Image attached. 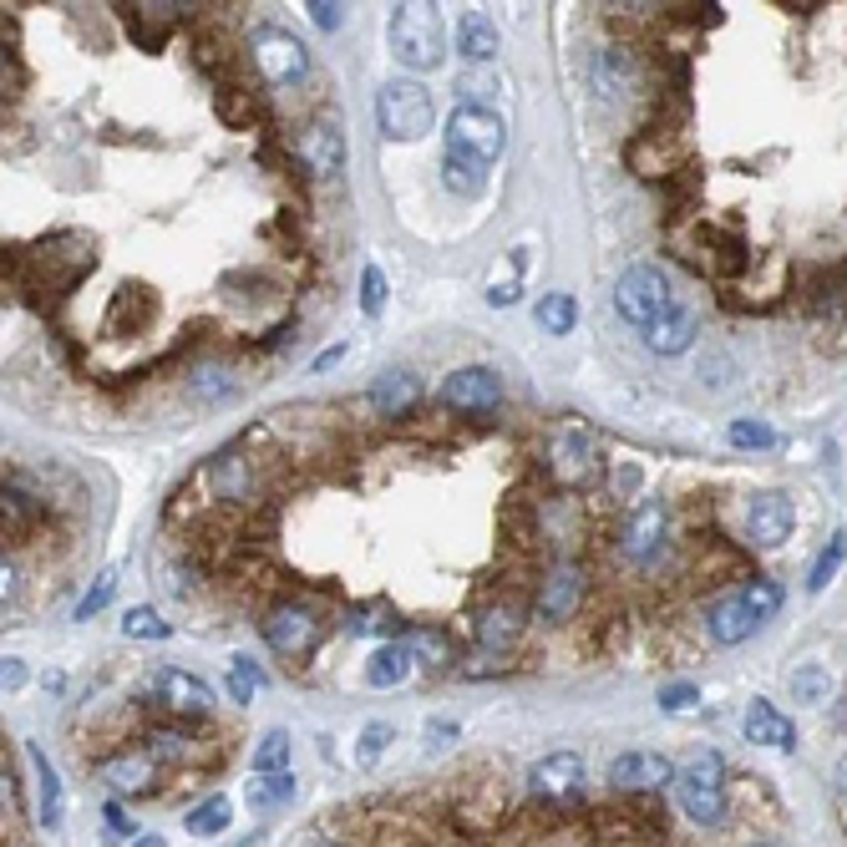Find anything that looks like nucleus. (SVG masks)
<instances>
[{
	"mask_svg": "<svg viewBox=\"0 0 847 847\" xmlns=\"http://www.w3.org/2000/svg\"><path fill=\"white\" fill-rule=\"evenodd\" d=\"M386 41H391V52H397V62L411 77L416 71H437L447 62V21H442V5H432V0L397 5Z\"/></svg>",
	"mask_w": 847,
	"mask_h": 847,
	"instance_id": "f257e3e1",
	"label": "nucleus"
},
{
	"mask_svg": "<svg viewBox=\"0 0 847 847\" xmlns=\"http://www.w3.org/2000/svg\"><path fill=\"white\" fill-rule=\"evenodd\" d=\"M437 122V102L416 77H391L376 92V127L391 143H422Z\"/></svg>",
	"mask_w": 847,
	"mask_h": 847,
	"instance_id": "f03ea898",
	"label": "nucleus"
},
{
	"mask_svg": "<svg viewBox=\"0 0 847 847\" xmlns=\"http://www.w3.org/2000/svg\"><path fill=\"white\" fill-rule=\"evenodd\" d=\"M676 796H680V812H686L690 822L721 827L726 812H731V802H726V761H721L715 751H695L676 777Z\"/></svg>",
	"mask_w": 847,
	"mask_h": 847,
	"instance_id": "7ed1b4c3",
	"label": "nucleus"
},
{
	"mask_svg": "<svg viewBox=\"0 0 847 847\" xmlns=\"http://www.w3.org/2000/svg\"><path fill=\"white\" fill-rule=\"evenodd\" d=\"M249 56H254L259 81H265V87H275V92H290V87H300V81L310 77V52L290 36V31H279V26H259V31H254V36H249Z\"/></svg>",
	"mask_w": 847,
	"mask_h": 847,
	"instance_id": "20e7f679",
	"label": "nucleus"
},
{
	"mask_svg": "<svg viewBox=\"0 0 847 847\" xmlns=\"http://www.w3.org/2000/svg\"><path fill=\"white\" fill-rule=\"evenodd\" d=\"M614 310H620V320L639 325V331H649L660 315H670V310H676V294H670L665 269H655V265L624 269L620 285H614Z\"/></svg>",
	"mask_w": 847,
	"mask_h": 847,
	"instance_id": "39448f33",
	"label": "nucleus"
},
{
	"mask_svg": "<svg viewBox=\"0 0 847 847\" xmlns=\"http://www.w3.org/2000/svg\"><path fill=\"white\" fill-rule=\"evenodd\" d=\"M447 147L492 168V163L503 158V147H508V127H503V118H498L492 107L462 102V107H452V118H447Z\"/></svg>",
	"mask_w": 847,
	"mask_h": 847,
	"instance_id": "423d86ee",
	"label": "nucleus"
},
{
	"mask_svg": "<svg viewBox=\"0 0 847 847\" xmlns=\"http://www.w3.org/2000/svg\"><path fill=\"white\" fill-rule=\"evenodd\" d=\"M259 629H265V645L275 649V655H285V660H305V655H315L320 635H325V624H320L305 604H279V610L265 614Z\"/></svg>",
	"mask_w": 847,
	"mask_h": 847,
	"instance_id": "0eeeda50",
	"label": "nucleus"
},
{
	"mask_svg": "<svg viewBox=\"0 0 847 847\" xmlns=\"http://www.w3.org/2000/svg\"><path fill=\"white\" fill-rule=\"evenodd\" d=\"M97 781H107L118 796H153L158 792V781H163V761L147 746H122V751H112V756H102L97 761Z\"/></svg>",
	"mask_w": 847,
	"mask_h": 847,
	"instance_id": "6e6552de",
	"label": "nucleus"
},
{
	"mask_svg": "<svg viewBox=\"0 0 847 847\" xmlns=\"http://www.w3.org/2000/svg\"><path fill=\"white\" fill-rule=\"evenodd\" d=\"M437 401L447 411H462V416H488V411L503 406V376L488 371V366H462L442 381Z\"/></svg>",
	"mask_w": 847,
	"mask_h": 847,
	"instance_id": "1a4fd4ad",
	"label": "nucleus"
},
{
	"mask_svg": "<svg viewBox=\"0 0 847 847\" xmlns=\"http://www.w3.org/2000/svg\"><path fill=\"white\" fill-rule=\"evenodd\" d=\"M294 158H300V168L310 172V178H335V172L345 168V127L341 118H315L300 127V137H294Z\"/></svg>",
	"mask_w": 847,
	"mask_h": 847,
	"instance_id": "9d476101",
	"label": "nucleus"
},
{
	"mask_svg": "<svg viewBox=\"0 0 847 847\" xmlns=\"http://www.w3.org/2000/svg\"><path fill=\"white\" fill-rule=\"evenodd\" d=\"M665 533H670V508H665V498H645L635 513L624 517L620 554L629 558V564H649V558H660Z\"/></svg>",
	"mask_w": 847,
	"mask_h": 847,
	"instance_id": "9b49d317",
	"label": "nucleus"
},
{
	"mask_svg": "<svg viewBox=\"0 0 847 847\" xmlns=\"http://www.w3.org/2000/svg\"><path fill=\"white\" fill-rule=\"evenodd\" d=\"M676 777L680 767L660 751H624L610 761L614 792H665V787H676Z\"/></svg>",
	"mask_w": 847,
	"mask_h": 847,
	"instance_id": "f8f14e48",
	"label": "nucleus"
},
{
	"mask_svg": "<svg viewBox=\"0 0 847 847\" xmlns=\"http://www.w3.org/2000/svg\"><path fill=\"white\" fill-rule=\"evenodd\" d=\"M153 701L172 715V721H199V715L213 711V690L203 686L199 676H188V670H158L153 676Z\"/></svg>",
	"mask_w": 847,
	"mask_h": 847,
	"instance_id": "ddd939ff",
	"label": "nucleus"
},
{
	"mask_svg": "<svg viewBox=\"0 0 847 847\" xmlns=\"http://www.w3.org/2000/svg\"><path fill=\"white\" fill-rule=\"evenodd\" d=\"M528 792L538 802H573L583 792V761L573 751H554L528 767Z\"/></svg>",
	"mask_w": 847,
	"mask_h": 847,
	"instance_id": "4468645a",
	"label": "nucleus"
},
{
	"mask_svg": "<svg viewBox=\"0 0 847 847\" xmlns=\"http://www.w3.org/2000/svg\"><path fill=\"white\" fill-rule=\"evenodd\" d=\"M583 589H589V579H583L579 564H554V569L543 573V583H538V604H533V610H538L548 624H564L569 614H579Z\"/></svg>",
	"mask_w": 847,
	"mask_h": 847,
	"instance_id": "2eb2a0df",
	"label": "nucleus"
},
{
	"mask_svg": "<svg viewBox=\"0 0 847 847\" xmlns=\"http://www.w3.org/2000/svg\"><path fill=\"white\" fill-rule=\"evenodd\" d=\"M523 629H528V610L523 604H513V599H498V604H482L472 620V635L477 645L488 649V655H508V649L523 639Z\"/></svg>",
	"mask_w": 847,
	"mask_h": 847,
	"instance_id": "dca6fc26",
	"label": "nucleus"
},
{
	"mask_svg": "<svg viewBox=\"0 0 847 847\" xmlns=\"http://www.w3.org/2000/svg\"><path fill=\"white\" fill-rule=\"evenodd\" d=\"M599 447L589 432H579V426H569V432H558L554 442V477L564 482V488H589L599 477Z\"/></svg>",
	"mask_w": 847,
	"mask_h": 847,
	"instance_id": "f3484780",
	"label": "nucleus"
},
{
	"mask_svg": "<svg viewBox=\"0 0 847 847\" xmlns=\"http://www.w3.org/2000/svg\"><path fill=\"white\" fill-rule=\"evenodd\" d=\"M796 528V508L787 492H756L751 498V513H746V533H751V543H761V548H781V543L792 538Z\"/></svg>",
	"mask_w": 847,
	"mask_h": 847,
	"instance_id": "a211bd4d",
	"label": "nucleus"
},
{
	"mask_svg": "<svg viewBox=\"0 0 847 847\" xmlns=\"http://www.w3.org/2000/svg\"><path fill=\"white\" fill-rule=\"evenodd\" d=\"M761 624H767V620L746 604L742 589H736V594H726V599H715L711 614H705V629H711L715 645H742V639H751Z\"/></svg>",
	"mask_w": 847,
	"mask_h": 847,
	"instance_id": "6ab92c4d",
	"label": "nucleus"
},
{
	"mask_svg": "<svg viewBox=\"0 0 847 847\" xmlns=\"http://www.w3.org/2000/svg\"><path fill=\"white\" fill-rule=\"evenodd\" d=\"M143 746L158 756L163 767H199V761H209V756H213V742H203V736L183 731L178 721H172V726H153L143 736Z\"/></svg>",
	"mask_w": 847,
	"mask_h": 847,
	"instance_id": "aec40b11",
	"label": "nucleus"
},
{
	"mask_svg": "<svg viewBox=\"0 0 847 847\" xmlns=\"http://www.w3.org/2000/svg\"><path fill=\"white\" fill-rule=\"evenodd\" d=\"M742 731H746V742H756V746H777V751H792V746H796L792 715H781L771 701H751V705H746Z\"/></svg>",
	"mask_w": 847,
	"mask_h": 847,
	"instance_id": "412c9836",
	"label": "nucleus"
},
{
	"mask_svg": "<svg viewBox=\"0 0 847 847\" xmlns=\"http://www.w3.org/2000/svg\"><path fill=\"white\" fill-rule=\"evenodd\" d=\"M695 331H701V320H695V310L676 305L670 315H660V320H655V325L645 331V345L655 350V356H680V350H690Z\"/></svg>",
	"mask_w": 847,
	"mask_h": 847,
	"instance_id": "4be33fe9",
	"label": "nucleus"
},
{
	"mask_svg": "<svg viewBox=\"0 0 847 847\" xmlns=\"http://www.w3.org/2000/svg\"><path fill=\"white\" fill-rule=\"evenodd\" d=\"M371 401H376V411H381V416H411V411L422 406V376H411V371L381 376V381H376V391H371Z\"/></svg>",
	"mask_w": 847,
	"mask_h": 847,
	"instance_id": "5701e85b",
	"label": "nucleus"
},
{
	"mask_svg": "<svg viewBox=\"0 0 847 847\" xmlns=\"http://www.w3.org/2000/svg\"><path fill=\"white\" fill-rule=\"evenodd\" d=\"M238 371L229 366V360H199L193 371H188V391H193V401H229V397H238Z\"/></svg>",
	"mask_w": 847,
	"mask_h": 847,
	"instance_id": "b1692460",
	"label": "nucleus"
},
{
	"mask_svg": "<svg viewBox=\"0 0 847 847\" xmlns=\"http://www.w3.org/2000/svg\"><path fill=\"white\" fill-rule=\"evenodd\" d=\"M457 52L467 62H492L498 56V21L488 11H462V21H457Z\"/></svg>",
	"mask_w": 847,
	"mask_h": 847,
	"instance_id": "393cba45",
	"label": "nucleus"
},
{
	"mask_svg": "<svg viewBox=\"0 0 847 847\" xmlns=\"http://www.w3.org/2000/svg\"><path fill=\"white\" fill-rule=\"evenodd\" d=\"M442 183L457 193V199H477V193H488V163L467 158V153H442Z\"/></svg>",
	"mask_w": 847,
	"mask_h": 847,
	"instance_id": "a878e982",
	"label": "nucleus"
},
{
	"mask_svg": "<svg viewBox=\"0 0 847 847\" xmlns=\"http://www.w3.org/2000/svg\"><path fill=\"white\" fill-rule=\"evenodd\" d=\"M401 645L411 649V660L432 665V670H447V665L457 660L452 635H447V629H432V624H416V629H406V639H401Z\"/></svg>",
	"mask_w": 847,
	"mask_h": 847,
	"instance_id": "bb28decb",
	"label": "nucleus"
},
{
	"mask_svg": "<svg viewBox=\"0 0 847 847\" xmlns=\"http://www.w3.org/2000/svg\"><path fill=\"white\" fill-rule=\"evenodd\" d=\"M31 767H36V781H41V822L46 827H62V812H67V796H62V777L52 771V761H46V751L41 746H31Z\"/></svg>",
	"mask_w": 847,
	"mask_h": 847,
	"instance_id": "cd10ccee",
	"label": "nucleus"
},
{
	"mask_svg": "<svg viewBox=\"0 0 847 847\" xmlns=\"http://www.w3.org/2000/svg\"><path fill=\"white\" fill-rule=\"evenodd\" d=\"M594 77H599V92H610V97L629 92L635 87V56L624 52V46H604L594 62Z\"/></svg>",
	"mask_w": 847,
	"mask_h": 847,
	"instance_id": "c85d7f7f",
	"label": "nucleus"
},
{
	"mask_svg": "<svg viewBox=\"0 0 847 847\" xmlns=\"http://www.w3.org/2000/svg\"><path fill=\"white\" fill-rule=\"evenodd\" d=\"M411 649L406 645H381L371 655V665H366V680H371L376 690H391V686H401V680L411 676Z\"/></svg>",
	"mask_w": 847,
	"mask_h": 847,
	"instance_id": "c756f323",
	"label": "nucleus"
},
{
	"mask_svg": "<svg viewBox=\"0 0 847 847\" xmlns=\"http://www.w3.org/2000/svg\"><path fill=\"white\" fill-rule=\"evenodd\" d=\"M229 822H234V802H229L224 792H213L209 802H199V807L183 817V827L193 837H219V833H229Z\"/></svg>",
	"mask_w": 847,
	"mask_h": 847,
	"instance_id": "7c9ffc66",
	"label": "nucleus"
},
{
	"mask_svg": "<svg viewBox=\"0 0 847 847\" xmlns=\"http://www.w3.org/2000/svg\"><path fill=\"white\" fill-rule=\"evenodd\" d=\"M294 802V771H269V777L249 781V807L254 812H275Z\"/></svg>",
	"mask_w": 847,
	"mask_h": 847,
	"instance_id": "2f4dec72",
	"label": "nucleus"
},
{
	"mask_svg": "<svg viewBox=\"0 0 847 847\" xmlns=\"http://www.w3.org/2000/svg\"><path fill=\"white\" fill-rule=\"evenodd\" d=\"M290 751H294V742H290V731H265L259 736V746H254V771L259 777H269V771H290Z\"/></svg>",
	"mask_w": 847,
	"mask_h": 847,
	"instance_id": "473e14b6",
	"label": "nucleus"
},
{
	"mask_svg": "<svg viewBox=\"0 0 847 847\" xmlns=\"http://www.w3.org/2000/svg\"><path fill=\"white\" fill-rule=\"evenodd\" d=\"M538 325L548 335H569L573 325H579V305H573V294H564V290L543 294V300H538Z\"/></svg>",
	"mask_w": 847,
	"mask_h": 847,
	"instance_id": "72a5a7b5",
	"label": "nucleus"
},
{
	"mask_svg": "<svg viewBox=\"0 0 847 847\" xmlns=\"http://www.w3.org/2000/svg\"><path fill=\"white\" fill-rule=\"evenodd\" d=\"M843 564H847V528H837L833 538H827V548L817 554V564H812V579H807L812 594H822V589L837 579V569H843Z\"/></svg>",
	"mask_w": 847,
	"mask_h": 847,
	"instance_id": "f704fd0d",
	"label": "nucleus"
},
{
	"mask_svg": "<svg viewBox=\"0 0 847 847\" xmlns=\"http://www.w3.org/2000/svg\"><path fill=\"white\" fill-rule=\"evenodd\" d=\"M122 635H127V639H168V635H172V624L163 620L158 610L137 604V610L122 614Z\"/></svg>",
	"mask_w": 847,
	"mask_h": 847,
	"instance_id": "c9c22d12",
	"label": "nucleus"
},
{
	"mask_svg": "<svg viewBox=\"0 0 847 847\" xmlns=\"http://www.w3.org/2000/svg\"><path fill=\"white\" fill-rule=\"evenodd\" d=\"M742 594H746V604H751L761 620H777L781 604H787V594H781L777 579H751V583H742Z\"/></svg>",
	"mask_w": 847,
	"mask_h": 847,
	"instance_id": "e433bc0d",
	"label": "nucleus"
},
{
	"mask_svg": "<svg viewBox=\"0 0 847 847\" xmlns=\"http://www.w3.org/2000/svg\"><path fill=\"white\" fill-rule=\"evenodd\" d=\"M229 690H234V701H254V690H265V670L249 655H234L229 660Z\"/></svg>",
	"mask_w": 847,
	"mask_h": 847,
	"instance_id": "4c0bfd02",
	"label": "nucleus"
},
{
	"mask_svg": "<svg viewBox=\"0 0 847 847\" xmlns=\"http://www.w3.org/2000/svg\"><path fill=\"white\" fill-rule=\"evenodd\" d=\"M391 736H397V731L386 726V721H376V726H366V731H360V746H356V767H360V771H371L376 761H381V756H386V746H391Z\"/></svg>",
	"mask_w": 847,
	"mask_h": 847,
	"instance_id": "58836bf2",
	"label": "nucleus"
},
{
	"mask_svg": "<svg viewBox=\"0 0 847 847\" xmlns=\"http://www.w3.org/2000/svg\"><path fill=\"white\" fill-rule=\"evenodd\" d=\"M386 310V275L376 265H366L360 269V315H381Z\"/></svg>",
	"mask_w": 847,
	"mask_h": 847,
	"instance_id": "ea45409f",
	"label": "nucleus"
},
{
	"mask_svg": "<svg viewBox=\"0 0 847 847\" xmlns=\"http://www.w3.org/2000/svg\"><path fill=\"white\" fill-rule=\"evenodd\" d=\"M792 690H796V701H822V695L833 690V680H827L822 665H802V670L792 676Z\"/></svg>",
	"mask_w": 847,
	"mask_h": 847,
	"instance_id": "a19ab883",
	"label": "nucleus"
},
{
	"mask_svg": "<svg viewBox=\"0 0 847 847\" xmlns=\"http://www.w3.org/2000/svg\"><path fill=\"white\" fill-rule=\"evenodd\" d=\"M731 447H746V452H756V447H777V432L771 426H761V422H731Z\"/></svg>",
	"mask_w": 847,
	"mask_h": 847,
	"instance_id": "79ce46f5",
	"label": "nucleus"
},
{
	"mask_svg": "<svg viewBox=\"0 0 847 847\" xmlns=\"http://www.w3.org/2000/svg\"><path fill=\"white\" fill-rule=\"evenodd\" d=\"M112 594H118V573H102V579H97L92 589L81 594V604H77V620H92L97 610H107V604H112Z\"/></svg>",
	"mask_w": 847,
	"mask_h": 847,
	"instance_id": "37998d69",
	"label": "nucleus"
},
{
	"mask_svg": "<svg viewBox=\"0 0 847 847\" xmlns=\"http://www.w3.org/2000/svg\"><path fill=\"white\" fill-rule=\"evenodd\" d=\"M690 705H701V690L695 686H665L660 690V711L680 715V711H690Z\"/></svg>",
	"mask_w": 847,
	"mask_h": 847,
	"instance_id": "c03bdc74",
	"label": "nucleus"
},
{
	"mask_svg": "<svg viewBox=\"0 0 847 847\" xmlns=\"http://www.w3.org/2000/svg\"><path fill=\"white\" fill-rule=\"evenodd\" d=\"M305 11L320 31H341V21H345V5H331V0H310Z\"/></svg>",
	"mask_w": 847,
	"mask_h": 847,
	"instance_id": "a18cd8bd",
	"label": "nucleus"
},
{
	"mask_svg": "<svg viewBox=\"0 0 847 847\" xmlns=\"http://www.w3.org/2000/svg\"><path fill=\"white\" fill-rule=\"evenodd\" d=\"M0 686H5V690H21V686H26V665H21V660H5V670H0Z\"/></svg>",
	"mask_w": 847,
	"mask_h": 847,
	"instance_id": "49530a36",
	"label": "nucleus"
},
{
	"mask_svg": "<svg viewBox=\"0 0 847 847\" xmlns=\"http://www.w3.org/2000/svg\"><path fill=\"white\" fill-rule=\"evenodd\" d=\"M107 827H112V837H133V822H127V812H122L118 802L107 807Z\"/></svg>",
	"mask_w": 847,
	"mask_h": 847,
	"instance_id": "de8ad7c7",
	"label": "nucleus"
},
{
	"mask_svg": "<svg viewBox=\"0 0 847 847\" xmlns=\"http://www.w3.org/2000/svg\"><path fill=\"white\" fill-rule=\"evenodd\" d=\"M381 624H391V620H381V610H356V620H350V629H381Z\"/></svg>",
	"mask_w": 847,
	"mask_h": 847,
	"instance_id": "09e8293b",
	"label": "nucleus"
},
{
	"mask_svg": "<svg viewBox=\"0 0 847 847\" xmlns=\"http://www.w3.org/2000/svg\"><path fill=\"white\" fill-rule=\"evenodd\" d=\"M488 300H492V305H513V300H517V285H492Z\"/></svg>",
	"mask_w": 847,
	"mask_h": 847,
	"instance_id": "8fccbe9b",
	"label": "nucleus"
},
{
	"mask_svg": "<svg viewBox=\"0 0 847 847\" xmlns=\"http://www.w3.org/2000/svg\"><path fill=\"white\" fill-rule=\"evenodd\" d=\"M341 356H345V345H331V350H320V356H315V371H331V366H335Z\"/></svg>",
	"mask_w": 847,
	"mask_h": 847,
	"instance_id": "3c124183",
	"label": "nucleus"
},
{
	"mask_svg": "<svg viewBox=\"0 0 847 847\" xmlns=\"http://www.w3.org/2000/svg\"><path fill=\"white\" fill-rule=\"evenodd\" d=\"M452 736H457V726H452V721H437V726H432V746H447Z\"/></svg>",
	"mask_w": 847,
	"mask_h": 847,
	"instance_id": "603ef678",
	"label": "nucleus"
},
{
	"mask_svg": "<svg viewBox=\"0 0 847 847\" xmlns=\"http://www.w3.org/2000/svg\"><path fill=\"white\" fill-rule=\"evenodd\" d=\"M837 796H843V802H847V756H843V761H837Z\"/></svg>",
	"mask_w": 847,
	"mask_h": 847,
	"instance_id": "864d4df0",
	"label": "nucleus"
},
{
	"mask_svg": "<svg viewBox=\"0 0 847 847\" xmlns=\"http://www.w3.org/2000/svg\"><path fill=\"white\" fill-rule=\"evenodd\" d=\"M133 847H163V837H153V833H147V837H133Z\"/></svg>",
	"mask_w": 847,
	"mask_h": 847,
	"instance_id": "5fc2aeb1",
	"label": "nucleus"
},
{
	"mask_svg": "<svg viewBox=\"0 0 847 847\" xmlns=\"http://www.w3.org/2000/svg\"><path fill=\"white\" fill-rule=\"evenodd\" d=\"M315 847H341V843H315Z\"/></svg>",
	"mask_w": 847,
	"mask_h": 847,
	"instance_id": "6e6d98bb",
	"label": "nucleus"
},
{
	"mask_svg": "<svg viewBox=\"0 0 847 847\" xmlns=\"http://www.w3.org/2000/svg\"><path fill=\"white\" fill-rule=\"evenodd\" d=\"M751 847H777V843H751Z\"/></svg>",
	"mask_w": 847,
	"mask_h": 847,
	"instance_id": "4d7b16f0",
	"label": "nucleus"
}]
</instances>
